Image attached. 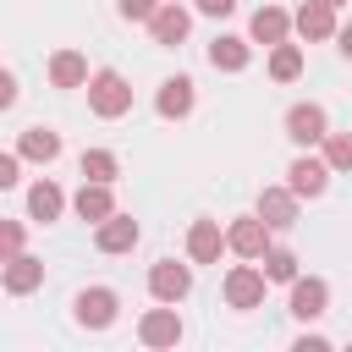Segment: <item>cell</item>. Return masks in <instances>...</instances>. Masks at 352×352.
Listing matches in <instances>:
<instances>
[{"instance_id": "1", "label": "cell", "mask_w": 352, "mask_h": 352, "mask_svg": "<svg viewBox=\"0 0 352 352\" xmlns=\"http://www.w3.org/2000/svg\"><path fill=\"white\" fill-rule=\"evenodd\" d=\"M88 110L94 116H104V121H116V116H126L132 110V88H126V77L121 72H94L88 77Z\"/></svg>"}, {"instance_id": "2", "label": "cell", "mask_w": 352, "mask_h": 352, "mask_svg": "<svg viewBox=\"0 0 352 352\" xmlns=\"http://www.w3.org/2000/svg\"><path fill=\"white\" fill-rule=\"evenodd\" d=\"M270 231H275V226H270L264 214H242V220L226 226V248H231L236 258H264V253H270Z\"/></svg>"}, {"instance_id": "3", "label": "cell", "mask_w": 352, "mask_h": 352, "mask_svg": "<svg viewBox=\"0 0 352 352\" xmlns=\"http://www.w3.org/2000/svg\"><path fill=\"white\" fill-rule=\"evenodd\" d=\"M116 308H121V297H116L110 286H88V292H77L72 319H77L82 330H110V324H116Z\"/></svg>"}, {"instance_id": "4", "label": "cell", "mask_w": 352, "mask_h": 352, "mask_svg": "<svg viewBox=\"0 0 352 352\" xmlns=\"http://www.w3.org/2000/svg\"><path fill=\"white\" fill-rule=\"evenodd\" d=\"M286 138H292L297 148L324 143V138H330V116H324V104H292V110H286Z\"/></svg>"}, {"instance_id": "5", "label": "cell", "mask_w": 352, "mask_h": 352, "mask_svg": "<svg viewBox=\"0 0 352 352\" xmlns=\"http://www.w3.org/2000/svg\"><path fill=\"white\" fill-rule=\"evenodd\" d=\"M264 286H270L264 264H258V270H253V264L226 270V302H231V308H258V302H264Z\"/></svg>"}, {"instance_id": "6", "label": "cell", "mask_w": 352, "mask_h": 352, "mask_svg": "<svg viewBox=\"0 0 352 352\" xmlns=\"http://www.w3.org/2000/svg\"><path fill=\"white\" fill-rule=\"evenodd\" d=\"M286 176H292L286 187H292L297 198H324V187H330V176H336V170H330V160H314V154H297Z\"/></svg>"}, {"instance_id": "7", "label": "cell", "mask_w": 352, "mask_h": 352, "mask_svg": "<svg viewBox=\"0 0 352 352\" xmlns=\"http://www.w3.org/2000/svg\"><path fill=\"white\" fill-rule=\"evenodd\" d=\"M138 236H143V231H138V220H132V214H121V209H116L110 220H99V226H94V248H99V253H132V248H138Z\"/></svg>"}, {"instance_id": "8", "label": "cell", "mask_w": 352, "mask_h": 352, "mask_svg": "<svg viewBox=\"0 0 352 352\" xmlns=\"http://www.w3.org/2000/svg\"><path fill=\"white\" fill-rule=\"evenodd\" d=\"M148 292H154L160 302H182V297L192 292V270L176 264V258H160V264L148 270Z\"/></svg>"}, {"instance_id": "9", "label": "cell", "mask_w": 352, "mask_h": 352, "mask_svg": "<svg viewBox=\"0 0 352 352\" xmlns=\"http://www.w3.org/2000/svg\"><path fill=\"white\" fill-rule=\"evenodd\" d=\"M138 341H143V346H176V341H182L176 302H165V308H148V314L138 319Z\"/></svg>"}, {"instance_id": "10", "label": "cell", "mask_w": 352, "mask_h": 352, "mask_svg": "<svg viewBox=\"0 0 352 352\" xmlns=\"http://www.w3.org/2000/svg\"><path fill=\"white\" fill-rule=\"evenodd\" d=\"M148 33H154V44H165V50H176L187 33H192V16L182 11V0H165L154 16H148Z\"/></svg>"}, {"instance_id": "11", "label": "cell", "mask_w": 352, "mask_h": 352, "mask_svg": "<svg viewBox=\"0 0 352 352\" xmlns=\"http://www.w3.org/2000/svg\"><path fill=\"white\" fill-rule=\"evenodd\" d=\"M324 308H330V286H324L319 275H297V280H292V319L308 324V319H319Z\"/></svg>"}, {"instance_id": "12", "label": "cell", "mask_w": 352, "mask_h": 352, "mask_svg": "<svg viewBox=\"0 0 352 352\" xmlns=\"http://www.w3.org/2000/svg\"><path fill=\"white\" fill-rule=\"evenodd\" d=\"M192 77H165L160 82V94H154V110L165 116V121H182V116H192Z\"/></svg>"}, {"instance_id": "13", "label": "cell", "mask_w": 352, "mask_h": 352, "mask_svg": "<svg viewBox=\"0 0 352 352\" xmlns=\"http://www.w3.org/2000/svg\"><path fill=\"white\" fill-rule=\"evenodd\" d=\"M297 22L280 11V6H258L253 11V22H248V38L253 44H286V33H292Z\"/></svg>"}, {"instance_id": "14", "label": "cell", "mask_w": 352, "mask_h": 352, "mask_svg": "<svg viewBox=\"0 0 352 352\" xmlns=\"http://www.w3.org/2000/svg\"><path fill=\"white\" fill-rule=\"evenodd\" d=\"M72 209H77L82 220H94V226H99V220H110V214H116L110 182H82V187H77V198H72Z\"/></svg>"}, {"instance_id": "15", "label": "cell", "mask_w": 352, "mask_h": 352, "mask_svg": "<svg viewBox=\"0 0 352 352\" xmlns=\"http://www.w3.org/2000/svg\"><path fill=\"white\" fill-rule=\"evenodd\" d=\"M258 214H264L275 231L297 226V192H292V187H264V192H258Z\"/></svg>"}, {"instance_id": "16", "label": "cell", "mask_w": 352, "mask_h": 352, "mask_svg": "<svg viewBox=\"0 0 352 352\" xmlns=\"http://www.w3.org/2000/svg\"><path fill=\"white\" fill-rule=\"evenodd\" d=\"M220 248H226V231H220L214 220H192V231H187V258H192V264H214Z\"/></svg>"}, {"instance_id": "17", "label": "cell", "mask_w": 352, "mask_h": 352, "mask_svg": "<svg viewBox=\"0 0 352 352\" xmlns=\"http://www.w3.org/2000/svg\"><path fill=\"white\" fill-rule=\"evenodd\" d=\"M33 286H44V264H38L33 253H11V258H6V292H11V297H28Z\"/></svg>"}, {"instance_id": "18", "label": "cell", "mask_w": 352, "mask_h": 352, "mask_svg": "<svg viewBox=\"0 0 352 352\" xmlns=\"http://www.w3.org/2000/svg\"><path fill=\"white\" fill-rule=\"evenodd\" d=\"M60 209H66V192L44 176V182H33L28 187V214L38 220V226H50V220H60Z\"/></svg>"}, {"instance_id": "19", "label": "cell", "mask_w": 352, "mask_h": 352, "mask_svg": "<svg viewBox=\"0 0 352 352\" xmlns=\"http://www.w3.org/2000/svg\"><path fill=\"white\" fill-rule=\"evenodd\" d=\"M50 82L55 88H88V60L77 50H55L50 55Z\"/></svg>"}, {"instance_id": "20", "label": "cell", "mask_w": 352, "mask_h": 352, "mask_svg": "<svg viewBox=\"0 0 352 352\" xmlns=\"http://www.w3.org/2000/svg\"><path fill=\"white\" fill-rule=\"evenodd\" d=\"M248 60H253L248 38H231V33H220V38L209 44V66H214V72H242Z\"/></svg>"}, {"instance_id": "21", "label": "cell", "mask_w": 352, "mask_h": 352, "mask_svg": "<svg viewBox=\"0 0 352 352\" xmlns=\"http://www.w3.org/2000/svg\"><path fill=\"white\" fill-rule=\"evenodd\" d=\"M292 22H297V33H302V38H330V33H336V6L308 0V6H302Z\"/></svg>"}, {"instance_id": "22", "label": "cell", "mask_w": 352, "mask_h": 352, "mask_svg": "<svg viewBox=\"0 0 352 352\" xmlns=\"http://www.w3.org/2000/svg\"><path fill=\"white\" fill-rule=\"evenodd\" d=\"M16 154H22V160H44V165H50V160L60 154V132H50V126H28V132L16 138Z\"/></svg>"}, {"instance_id": "23", "label": "cell", "mask_w": 352, "mask_h": 352, "mask_svg": "<svg viewBox=\"0 0 352 352\" xmlns=\"http://www.w3.org/2000/svg\"><path fill=\"white\" fill-rule=\"evenodd\" d=\"M77 170H82V182H116V176H121V160H116L110 148H82Z\"/></svg>"}, {"instance_id": "24", "label": "cell", "mask_w": 352, "mask_h": 352, "mask_svg": "<svg viewBox=\"0 0 352 352\" xmlns=\"http://www.w3.org/2000/svg\"><path fill=\"white\" fill-rule=\"evenodd\" d=\"M270 77L275 82H297L302 77V50L297 44H270Z\"/></svg>"}, {"instance_id": "25", "label": "cell", "mask_w": 352, "mask_h": 352, "mask_svg": "<svg viewBox=\"0 0 352 352\" xmlns=\"http://www.w3.org/2000/svg\"><path fill=\"white\" fill-rule=\"evenodd\" d=\"M264 275L292 286V280H297V253H286V248H270V253H264Z\"/></svg>"}, {"instance_id": "26", "label": "cell", "mask_w": 352, "mask_h": 352, "mask_svg": "<svg viewBox=\"0 0 352 352\" xmlns=\"http://www.w3.org/2000/svg\"><path fill=\"white\" fill-rule=\"evenodd\" d=\"M324 160H330V170H352V138L346 132H330L324 138Z\"/></svg>"}, {"instance_id": "27", "label": "cell", "mask_w": 352, "mask_h": 352, "mask_svg": "<svg viewBox=\"0 0 352 352\" xmlns=\"http://www.w3.org/2000/svg\"><path fill=\"white\" fill-rule=\"evenodd\" d=\"M116 6H121V16H126V22H148L165 0H116Z\"/></svg>"}, {"instance_id": "28", "label": "cell", "mask_w": 352, "mask_h": 352, "mask_svg": "<svg viewBox=\"0 0 352 352\" xmlns=\"http://www.w3.org/2000/svg\"><path fill=\"white\" fill-rule=\"evenodd\" d=\"M16 170H22V154H0V187H16L22 182Z\"/></svg>"}, {"instance_id": "29", "label": "cell", "mask_w": 352, "mask_h": 352, "mask_svg": "<svg viewBox=\"0 0 352 352\" xmlns=\"http://www.w3.org/2000/svg\"><path fill=\"white\" fill-rule=\"evenodd\" d=\"M0 248H6V258H11V253H22V226H16V220H6V226H0Z\"/></svg>"}, {"instance_id": "30", "label": "cell", "mask_w": 352, "mask_h": 352, "mask_svg": "<svg viewBox=\"0 0 352 352\" xmlns=\"http://www.w3.org/2000/svg\"><path fill=\"white\" fill-rule=\"evenodd\" d=\"M198 11H204V16H231L236 0H198Z\"/></svg>"}, {"instance_id": "31", "label": "cell", "mask_w": 352, "mask_h": 352, "mask_svg": "<svg viewBox=\"0 0 352 352\" xmlns=\"http://www.w3.org/2000/svg\"><path fill=\"white\" fill-rule=\"evenodd\" d=\"M0 104H16V77H11V72L0 77Z\"/></svg>"}, {"instance_id": "32", "label": "cell", "mask_w": 352, "mask_h": 352, "mask_svg": "<svg viewBox=\"0 0 352 352\" xmlns=\"http://www.w3.org/2000/svg\"><path fill=\"white\" fill-rule=\"evenodd\" d=\"M324 346H330L324 336H302V341H297V352H324Z\"/></svg>"}, {"instance_id": "33", "label": "cell", "mask_w": 352, "mask_h": 352, "mask_svg": "<svg viewBox=\"0 0 352 352\" xmlns=\"http://www.w3.org/2000/svg\"><path fill=\"white\" fill-rule=\"evenodd\" d=\"M336 38H341V55H346V60H352V22H346V28H341V33H336Z\"/></svg>"}, {"instance_id": "34", "label": "cell", "mask_w": 352, "mask_h": 352, "mask_svg": "<svg viewBox=\"0 0 352 352\" xmlns=\"http://www.w3.org/2000/svg\"><path fill=\"white\" fill-rule=\"evenodd\" d=\"M324 6H346V0H324Z\"/></svg>"}]
</instances>
